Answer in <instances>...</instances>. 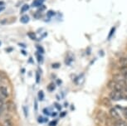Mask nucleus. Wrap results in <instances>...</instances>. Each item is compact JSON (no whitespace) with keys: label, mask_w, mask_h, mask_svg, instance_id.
<instances>
[{"label":"nucleus","mask_w":127,"mask_h":126,"mask_svg":"<svg viewBox=\"0 0 127 126\" xmlns=\"http://www.w3.org/2000/svg\"><path fill=\"white\" fill-rule=\"evenodd\" d=\"M107 86H108L109 89L111 90V91H123L125 85L120 84V83H117V82L114 81V80H110V81L108 82V84H107Z\"/></svg>","instance_id":"obj_1"},{"label":"nucleus","mask_w":127,"mask_h":126,"mask_svg":"<svg viewBox=\"0 0 127 126\" xmlns=\"http://www.w3.org/2000/svg\"><path fill=\"white\" fill-rule=\"evenodd\" d=\"M110 99H111L112 101H120V100L125 98V94H122V91H111L110 93Z\"/></svg>","instance_id":"obj_2"},{"label":"nucleus","mask_w":127,"mask_h":126,"mask_svg":"<svg viewBox=\"0 0 127 126\" xmlns=\"http://www.w3.org/2000/svg\"><path fill=\"white\" fill-rule=\"evenodd\" d=\"M8 96V91L5 86H0V102H3Z\"/></svg>","instance_id":"obj_3"},{"label":"nucleus","mask_w":127,"mask_h":126,"mask_svg":"<svg viewBox=\"0 0 127 126\" xmlns=\"http://www.w3.org/2000/svg\"><path fill=\"white\" fill-rule=\"evenodd\" d=\"M113 80L120 84L125 85V81H126V77L124 76L122 74H117L113 76Z\"/></svg>","instance_id":"obj_4"},{"label":"nucleus","mask_w":127,"mask_h":126,"mask_svg":"<svg viewBox=\"0 0 127 126\" xmlns=\"http://www.w3.org/2000/svg\"><path fill=\"white\" fill-rule=\"evenodd\" d=\"M110 115H111V117L112 119H114L115 120H121V115H120L119 112L117 111V110H116V109L112 108L110 110Z\"/></svg>","instance_id":"obj_5"},{"label":"nucleus","mask_w":127,"mask_h":126,"mask_svg":"<svg viewBox=\"0 0 127 126\" xmlns=\"http://www.w3.org/2000/svg\"><path fill=\"white\" fill-rule=\"evenodd\" d=\"M5 107L6 109L9 111H13L14 110H15L16 106H15V104L13 103V101H8L7 103L5 104Z\"/></svg>","instance_id":"obj_6"},{"label":"nucleus","mask_w":127,"mask_h":126,"mask_svg":"<svg viewBox=\"0 0 127 126\" xmlns=\"http://www.w3.org/2000/svg\"><path fill=\"white\" fill-rule=\"evenodd\" d=\"M114 126H127V123L126 121H123L121 120H116V123L114 124Z\"/></svg>","instance_id":"obj_7"},{"label":"nucleus","mask_w":127,"mask_h":126,"mask_svg":"<svg viewBox=\"0 0 127 126\" xmlns=\"http://www.w3.org/2000/svg\"><path fill=\"white\" fill-rule=\"evenodd\" d=\"M29 17H28V15H23V17H21L20 18V22L22 23H24V24H26V23H28V22H29Z\"/></svg>","instance_id":"obj_8"},{"label":"nucleus","mask_w":127,"mask_h":126,"mask_svg":"<svg viewBox=\"0 0 127 126\" xmlns=\"http://www.w3.org/2000/svg\"><path fill=\"white\" fill-rule=\"evenodd\" d=\"M121 74H122L127 79V66H121Z\"/></svg>","instance_id":"obj_9"},{"label":"nucleus","mask_w":127,"mask_h":126,"mask_svg":"<svg viewBox=\"0 0 127 126\" xmlns=\"http://www.w3.org/2000/svg\"><path fill=\"white\" fill-rule=\"evenodd\" d=\"M1 126H13V122H12L10 120H6L3 121Z\"/></svg>","instance_id":"obj_10"},{"label":"nucleus","mask_w":127,"mask_h":126,"mask_svg":"<svg viewBox=\"0 0 127 126\" xmlns=\"http://www.w3.org/2000/svg\"><path fill=\"white\" fill-rule=\"evenodd\" d=\"M120 63L121 64L122 66H127V57H123L121 58V60H120Z\"/></svg>","instance_id":"obj_11"},{"label":"nucleus","mask_w":127,"mask_h":126,"mask_svg":"<svg viewBox=\"0 0 127 126\" xmlns=\"http://www.w3.org/2000/svg\"><path fill=\"white\" fill-rule=\"evenodd\" d=\"M43 2L42 1V0H34L32 3V6L34 7H40L41 5L42 4Z\"/></svg>","instance_id":"obj_12"},{"label":"nucleus","mask_w":127,"mask_h":126,"mask_svg":"<svg viewBox=\"0 0 127 126\" xmlns=\"http://www.w3.org/2000/svg\"><path fill=\"white\" fill-rule=\"evenodd\" d=\"M28 9H29V5L28 4H24L23 7H22V8H21V13H24V12H27Z\"/></svg>","instance_id":"obj_13"},{"label":"nucleus","mask_w":127,"mask_h":126,"mask_svg":"<svg viewBox=\"0 0 127 126\" xmlns=\"http://www.w3.org/2000/svg\"><path fill=\"white\" fill-rule=\"evenodd\" d=\"M28 37H29L32 40H35L36 39V34H35V32H29L28 33Z\"/></svg>","instance_id":"obj_14"},{"label":"nucleus","mask_w":127,"mask_h":126,"mask_svg":"<svg viewBox=\"0 0 127 126\" xmlns=\"http://www.w3.org/2000/svg\"><path fill=\"white\" fill-rule=\"evenodd\" d=\"M116 32V27H113L111 29V31H110V32H109V35H108V39H110L111 37L113 36V34H114V32Z\"/></svg>","instance_id":"obj_15"},{"label":"nucleus","mask_w":127,"mask_h":126,"mask_svg":"<svg viewBox=\"0 0 127 126\" xmlns=\"http://www.w3.org/2000/svg\"><path fill=\"white\" fill-rule=\"evenodd\" d=\"M43 97H44V93L42 91H40L38 92V98H39L40 101H42V100H43Z\"/></svg>","instance_id":"obj_16"},{"label":"nucleus","mask_w":127,"mask_h":126,"mask_svg":"<svg viewBox=\"0 0 127 126\" xmlns=\"http://www.w3.org/2000/svg\"><path fill=\"white\" fill-rule=\"evenodd\" d=\"M55 15V12L54 11H52V10H50L47 12V16L48 17V18H51V17H53Z\"/></svg>","instance_id":"obj_17"},{"label":"nucleus","mask_w":127,"mask_h":126,"mask_svg":"<svg viewBox=\"0 0 127 126\" xmlns=\"http://www.w3.org/2000/svg\"><path fill=\"white\" fill-rule=\"evenodd\" d=\"M47 88H48V90L50 91H54V89H55V85L53 84V83H51L48 86H47Z\"/></svg>","instance_id":"obj_18"},{"label":"nucleus","mask_w":127,"mask_h":126,"mask_svg":"<svg viewBox=\"0 0 127 126\" xmlns=\"http://www.w3.org/2000/svg\"><path fill=\"white\" fill-rule=\"evenodd\" d=\"M36 56H37V61H39V62H42V56H41L40 54H38V53H36Z\"/></svg>","instance_id":"obj_19"},{"label":"nucleus","mask_w":127,"mask_h":126,"mask_svg":"<svg viewBox=\"0 0 127 126\" xmlns=\"http://www.w3.org/2000/svg\"><path fill=\"white\" fill-rule=\"evenodd\" d=\"M37 51H39L40 53H43V52H44L43 48H42V47H41V46H37Z\"/></svg>","instance_id":"obj_20"},{"label":"nucleus","mask_w":127,"mask_h":126,"mask_svg":"<svg viewBox=\"0 0 127 126\" xmlns=\"http://www.w3.org/2000/svg\"><path fill=\"white\" fill-rule=\"evenodd\" d=\"M52 68H58V67H60V64L59 63H54V64H52Z\"/></svg>","instance_id":"obj_21"},{"label":"nucleus","mask_w":127,"mask_h":126,"mask_svg":"<svg viewBox=\"0 0 127 126\" xmlns=\"http://www.w3.org/2000/svg\"><path fill=\"white\" fill-rule=\"evenodd\" d=\"M39 80H40V76L38 73H37V74H36V82L38 83L39 82Z\"/></svg>","instance_id":"obj_22"},{"label":"nucleus","mask_w":127,"mask_h":126,"mask_svg":"<svg viewBox=\"0 0 127 126\" xmlns=\"http://www.w3.org/2000/svg\"><path fill=\"white\" fill-rule=\"evenodd\" d=\"M56 125H57V121H52V122H51L49 124L50 126H55Z\"/></svg>","instance_id":"obj_23"},{"label":"nucleus","mask_w":127,"mask_h":126,"mask_svg":"<svg viewBox=\"0 0 127 126\" xmlns=\"http://www.w3.org/2000/svg\"><path fill=\"white\" fill-rule=\"evenodd\" d=\"M13 47H8V48H6V51L8 52H10V51H13Z\"/></svg>","instance_id":"obj_24"},{"label":"nucleus","mask_w":127,"mask_h":126,"mask_svg":"<svg viewBox=\"0 0 127 126\" xmlns=\"http://www.w3.org/2000/svg\"><path fill=\"white\" fill-rule=\"evenodd\" d=\"M123 91H124L125 93L126 94V96H127V86H125V87H124V90H123Z\"/></svg>","instance_id":"obj_25"},{"label":"nucleus","mask_w":127,"mask_h":126,"mask_svg":"<svg viewBox=\"0 0 127 126\" xmlns=\"http://www.w3.org/2000/svg\"><path fill=\"white\" fill-rule=\"evenodd\" d=\"M43 113H45V114H46V115H48V112H47V109H44V110H43Z\"/></svg>","instance_id":"obj_26"},{"label":"nucleus","mask_w":127,"mask_h":126,"mask_svg":"<svg viewBox=\"0 0 127 126\" xmlns=\"http://www.w3.org/2000/svg\"><path fill=\"white\" fill-rule=\"evenodd\" d=\"M21 52H22L23 54H24V55H27V52H26L25 51H23V50H22V51H21Z\"/></svg>","instance_id":"obj_27"},{"label":"nucleus","mask_w":127,"mask_h":126,"mask_svg":"<svg viewBox=\"0 0 127 126\" xmlns=\"http://www.w3.org/2000/svg\"><path fill=\"white\" fill-rule=\"evenodd\" d=\"M3 78H4L3 76H0V81H1V80H3Z\"/></svg>","instance_id":"obj_28"},{"label":"nucleus","mask_w":127,"mask_h":126,"mask_svg":"<svg viewBox=\"0 0 127 126\" xmlns=\"http://www.w3.org/2000/svg\"><path fill=\"white\" fill-rule=\"evenodd\" d=\"M3 9H4V8H3V7H0V13H1V12L3 11Z\"/></svg>","instance_id":"obj_29"},{"label":"nucleus","mask_w":127,"mask_h":126,"mask_svg":"<svg viewBox=\"0 0 127 126\" xmlns=\"http://www.w3.org/2000/svg\"><path fill=\"white\" fill-rule=\"evenodd\" d=\"M3 4H4V3H3V1H0V6H3Z\"/></svg>","instance_id":"obj_30"},{"label":"nucleus","mask_w":127,"mask_h":126,"mask_svg":"<svg viewBox=\"0 0 127 126\" xmlns=\"http://www.w3.org/2000/svg\"><path fill=\"white\" fill-rule=\"evenodd\" d=\"M125 86H127V79H126V81H125Z\"/></svg>","instance_id":"obj_31"},{"label":"nucleus","mask_w":127,"mask_h":126,"mask_svg":"<svg viewBox=\"0 0 127 126\" xmlns=\"http://www.w3.org/2000/svg\"><path fill=\"white\" fill-rule=\"evenodd\" d=\"M19 46H21V47H26L25 45H23V44H21V43H19Z\"/></svg>","instance_id":"obj_32"},{"label":"nucleus","mask_w":127,"mask_h":126,"mask_svg":"<svg viewBox=\"0 0 127 126\" xmlns=\"http://www.w3.org/2000/svg\"><path fill=\"white\" fill-rule=\"evenodd\" d=\"M35 110H37V102L35 101Z\"/></svg>","instance_id":"obj_33"},{"label":"nucleus","mask_w":127,"mask_h":126,"mask_svg":"<svg viewBox=\"0 0 127 126\" xmlns=\"http://www.w3.org/2000/svg\"><path fill=\"white\" fill-rule=\"evenodd\" d=\"M61 115H62V117H63V115H65V113H62Z\"/></svg>","instance_id":"obj_34"},{"label":"nucleus","mask_w":127,"mask_h":126,"mask_svg":"<svg viewBox=\"0 0 127 126\" xmlns=\"http://www.w3.org/2000/svg\"><path fill=\"white\" fill-rule=\"evenodd\" d=\"M125 98H126V99L127 100V96H126V95H125Z\"/></svg>","instance_id":"obj_35"},{"label":"nucleus","mask_w":127,"mask_h":126,"mask_svg":"<svg viewBox=\"0 0 127 126\" xmlns=\"http://www.w3.org/2000/svg\"><path fill=\"white\" fill-rule=\"evenodd\" d=\"M1 45H2V42H1V41H0V46H1Z\"/></svg>","instance_id":"obj_36"},{"label":"nucleus","mask_w":127,"mask_h":126,"mask_svg":"<svg viewBox=\"0 0 127 126\" xmlns=\"http://www.w3.org/2000/svg\"><path fill=\"white\" fill-rule=\"evenodd\" d=\"M126 116H127V112H126Z\"/></svg>","instance_id":"obj_37"}]
</instances>
